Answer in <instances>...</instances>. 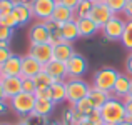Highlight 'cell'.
<instances>
[{
	"mask_svg": "<svg viewBox=\"0 0 132 125\" xmlns=\"http://www.w3.org/2000/svg\"><path fill=\"white\" fill-rule=\"evenodd\" d=\"M100 115H102V122L105 125H117L127 119L126 113V103L120 99H109L102 107H100Z\"/></svg>",
	"mask_w": 132,
	"mask_h": 125,
	"instance_id": "6da1fadb",
	"label": "cell"
},
{
	"mask_svg": "<svg viewBox=\"0 0 132 125\" xmlns=\"http://www.w3.org/2000/svg\"><path fill=\"white\" fill-rule=\"evenodd\" d=\"M65 92H67V102L74 105L79 100L89 97L90 85L80 77H67L65 78Z\"/></svg>",
	"mask_w": 132,
	"mask_h": 125,
	"instance_id": "7a4b0ae2",
	"label": "cell"
},
{
	"mask_svg": "<svg viewBox=\"0 0 132 125\" xmlns=\"http://www.w3.org/2000/svg\"><path fill=\"white\" fill-rule=\"evenodd\" d=\"M35 95L34 93H27L22 92L19 95H15L13 99L9 100L10 109L13 110L15 113H19L20 117H30L34 112V107H35Z\"/></svg>",
	"mask_w": 132,
	"mask_h": 125,
	"instance_id": "3957f363",
	"label": "cell"
},
{
	"mask_svg": "<svg viewBox=\"0 0 132 125\" xmlns=\"http://www.w3.org/2000/svg\"><path fill=\"white\" fill-rule=\"evenodd\" d=\"M117 77H119V72L112 67H104L100 70L95 72L94 75V83L92 85L95 88L102 90V92H112L114 88V83H116Z\"/></svg>",
	"mask_w": 132,
	"mask_h": 125,
	"instance_id": "277c9868",
	"label": "cell"
},
{
	"mask_svg": "<svg viewBox=\"0 0 132 125\" xmlns=\"http://www.w3.org/2000/svg\"><path fill=\"white\" fill-rule=\"evenodd\" d=\"M126 23H127V20L120 19L119 15H114L100 29V32H102V35L107 40H120L122 39V33H124V29H126Z\"/></svg>",
	"mask_w": 132,
	"mask_h": 125,
	"instance_id": "5b68a950",
	"label": "cell"
},
{
	"mask_svg": "<svg viewBox=\"0 0 132 125\" xmlns=\"http://www.w3.org/2000/svg\"><path fill=\"white\" fill-rule=\"evenodd\" d=\"M57 0H34L32 7V13L34 19H37L39 22H47L52 19V13L55 10Z\"/></svg>",
	"mask_w": 132,
	"mask_h": 125,
	"instance_id": "8992f818",
	"label": "cell"
},
{
	"mask_svg": "<svg viewBox=\"0 0 132 125\" xmlns=\"http://www.w3.org/2000/svg\"><path fill=\"white\" fill-rule=\"evenodd\" d=\"M65 65H67V77H82L89 68L87 58L84 55L77 53V52L69 58V62Z\"/></svg>",
	"mask_w": 132,
	"mask_h": 125,
	"instance_id": "52a82bcc",
	"label": "cell"
},
{
	"mask_svg": "<svg viewBox=\"0 0 132 125\" xmlns=\"http://www.w3.org/2000/svg\"><path fill=\"white\" fill-rule=\"evenodd\" d=\"M114 15H116V13H114L112 10L105 5V3H104V2H99V3H94L92 10H90V13H89V19H92L94 22H95L97 25L102 29V27L105 25V23L109 22Z\"/></svg>",
	"mask_w": 132,
	"mask_h": 125,
	"instance_id": "ba28073f",
	"label": "cell"
},
{
	"mask_svg": "<svg viewBox=\"0 0 132 125\" xmlns=\"http://www.w3.org/2000/svg\"><path fill=\"white\" fill-rule=\"evenodd\" d=\"M29 55H32L39 64L47 65L48 62L54 58V47H50L48 43H39V45H30Z\"/></svg>",
	"mask_w": 132,
	"mask_h": 125,
	"instance_id": "9c48e42d",
	"label": "cell"
},
{
	"mask_svg": "<svg viewBox=\"0 0 132 125\" xmlns=\"http://www.w3.org/2000/svg\"><path fill=\"white\" fill-rule=\"evenodd\" d=\"M48 39H50V32H48V29L45 27L44 22L34 23V25L29 29V40H30V45L47 43Z\"/></svg>",
	"mask_w": 132,
	"mask_h": 125,
	"instance_id": "30bf717a",
	"label": "cell"
},
{
	"mask_svg": "<svg viewBox=\"0 0 132 125\" xmlns=\"http://www.w3.org/2000/svg\"><path fill=\"white\" fill-rule=\"evenodd\" d=\"M44 68L42 64L35 60L32 55H22V74H20V78H34L40 70Z\"/></svg>",
	"mask_w": 132,
	"mask_h": 125,
	"instance_id": "8fae6325",
	"label": "cell"
},
{
	"mask_svg": "<svg viewBox=\"0 0 132 125\" xmlns=\"http://www.w3.org/2000/svg\"><path fill=\"white\" fill-rule=\"evenodd\" d=\"M22 74V57L17 53H12L10 58L2 65L3 77H20Z\"/></svg>",
	"mask_w": 132,
	"mask_h": 125,
	"instance_id": "7c38bea8",
	"label": "cell"
},
{
	"mask_svg": "<svg viewBox=\"0 0 132 125\" xmlns=\"http://www.w3.org/2000/svg\"><path fill=\"white\" fill-rule=\"evenodd\" d=\"M2 87H3V92L7 95V100L13 99L15 95L22 93V78L20 77H3L2 78Z\"/></svg>",
	"mask_w": 132,
	"mask_h": 125,
	"instance_id": "4fadbf2b",
	"label": "cell"
},
{
	"mask_svg": "<svg viewBox=\"0 0 132 125\" xmlns=\"http://www.w3.org/2000/svg\"><path fill=\"white\" fill-rule=\"evenodd\" d=\"M130 83H132V78L129 75H124V74H119L116 83H114V88H112V95L116 99H120L124 100L127 95H129V90H130Z\"/></svg>",
	"mask_w": 132,
	"mask_h": 125,
	"instance_id": "5bb4252c",
	"label": "cell"
},
{
	"mask_svg": "<svg viewBox=\"0 0 132 125\" xmlns=\"http://www.w3.org/2000/svg\"><path fill=\"white\" fill-rule=\"evenodd\" d=\"M75 53V48L72 45V42H60L59 45L54 47V60H59V62H64L67 64L69 58Z\"/></svg>",
	"mask_w": 132,
	"mask_h": 125,
	"instance_id": "9a60e30c",
	"label": "cell"
},
{
	"mask_svg": "<svg viewBox=\"0 0 132 125\" xmlns=\"http://www.w3.org/2000/svg\"><path fill=\"white\" fill-rule=\"evenodd\" d=\"M77 22V27H79V33L80 37H92L95 35L97 32H100V27L94 22L92 19L89 17H82V19H75Z\"/></svg>",
	"mask_w": 132,
	"mask_h": 125,
	"instance_id": "2e32d148",
	"label": "cell"
},
{
	"mask_svg": "<svg viewBox=\"0 0 132 125\" xmlns=\"http://www.w3.org/2000/svg\"><path fill=\"white\" fill-rule=\"evenodd\" d=\"M50 20H54V22L64 25V23L70 22V20H75V10H72V8H69V7H64V5H60V3H57Z\"/></svg>",
	"mask_w": 132,
	"mask_h": 125,
	"instance_id": "e0dca14e",
	"label": "cell"
},
{
	"mask_svg": "<svg viewBox=\"0 0 132 125\" xmlns=\"http://www.w3.org/2000/svg\"><path fill=\"white\" fill-rule=\"evenodd\" d=\"M44 68H45V72L54 78H59V80H65V78H67V65H65L64 62H59V60H54V58H52L47 65H44Z\"/></svg>",
	"mask_w": 132,
	"mask_h": 125,
	"instance_id": "ac0fdd59",
	"label": "cell"
},
{
	"mask_svg": "<svg viewBox=\"0 0 132 125\" xmlns=\"http://www.w3.org/2000/svg\"><path fill=\"white\" fill-rule=\"evenodd\" d=\"M54 107H55V103L50 99H37L34 112L30 117H48L54 112Z\"/></svg>",
	"mask_w": 132,
	"mask_h": 125,
	"instance_id": "d6986e66",
	"label": "cell"
},
{
	"mask_svg": "<svg viewBox=\"0 0 132 125\" xmlns=\"http://www.w3.org/2000/svg\"><path fill=\"white\" fill-rule=\"evenodd\" d=\"M112 97H114L112 92H102V90L95 88L94 85H90L89 99L92 100V103H94V107H95V109H100V107H102L109 99H112Z\"/></svg>",
	"mask_w": 132,
	"mask_h": 125,
	"instance_id": "ffe728a7",
	"label": "cell"
},
{
	"mask_svg": "<svg viewBox=\"0 0 132 125\" xmlns=\"http://www.w3.org/2000/svg\"><path fill=\"white\" fill-rule=\"evenodd\" d=\"M60 33H62V39L65 42H74V40H77L79 37H80L79 27H77V22H75V20H70V22L64 23V25L60 27Z\"/></svg>",
	"mask_w": 132,
	"mask_h": 125,
	"instance_id": "44dd1931",
	"label": "cell"
},
{
	"mask_svg": "<svg viewBox=\"0 0 132 125\" xmlns=\"http://www.w3.org/2000/svg\"><path fill=\"white\" fill-rule=\"evenodd\" d=\"M50 93H52V102L60 103L67 100V92H65V80H59L50 85Z\"/></svg>",
	"mask_w": 132,
	"mask_h": 125,
	"instance_id": "7402d4cb",
	"label": "cell"
},
{
	"mask_svg": "<svg viewBox=\"0 0 132 125\" xmlns=\"http://www.w3.org/2000/svg\"><path fill=\"white\" fill-rule=\"evenodd\" d=\"M13 12L19 15V20H20V25H27L30 20L34 19V13H32V7L30 5H23V3H19L17 2L15 5V10Z\"/></svg>",
	"mask_w": 132,
	"mask_h": 125,
	"instance_id": "603a6c76",
	"label": "cell"
},
{
	"mask_svg": "<svg viewBox=\"0 0 132 125\" xmlns=\"http://www.w3.org/2000/svg\"><path fill=\"white\" fill-rule=\"evenodd\" d=\"M72 109H74V112L80 113V115H84V117H89L90 113H92L94 110H95V107H94L92 100H90L89 97H85V99L79 100L77 103H74V105H72Z\"/></svg>",
	"mask_w": 132,
	"mask_h": 125,
	"instance_id": "cb8c5ba5",
	"label": "cell"
},
{
	"mask_svg": "<svg viewBox=\"0 0 132 125\" xmlns=\"http://www.w3.org/2000/svg\"><path fill=\"white\" fill-rule=\"evenodd\" d=\"M34 82H35V85H37V87H50L52 83L59 82V78L50 77V75L45 72V68H42V70H40L39 74L34 77Z\"/></svg>",
	"mask_w": 132,
	"mask_h": 125,
	"instance_id": "d4e9b609",
	"label": "cell"
},
{
	"mask_svg": "<svg viewBox=\"0 0 132 125\" xmlns=\"http://www.w3.org/2000/svg\"><path fill=\"white\" fill-rule=\"evenodd\" d=\"M94 7L92 0H80V3L75 8V19H82V17H89L90 10Z\"/></svg>",
	"mask_w": 132,
	"mask_h": 125,
	"instance_id": "484cf974",
	"label": "cell"
},
{
	"mask_svg": "<svg viewBox=\"0 0 132 125\" xmlns=\"http://www.w3.org/2000/svg\"><path fill=\"white\" fill-rule=\"evenodd\" d=\"M120 43L127 48V50L132 52V22L126 23V29H124L122 33V39H120Z\"/></svg>",
	"mask_w": 132,
	"mask_h": 125,
	"instance_id": "4316f807",
	"label": "cell"
},
{
	"mask_svg": "<svg viewBox=\"0 0 132 125\" xmlns=\"http://www.w3.org/2000/svg\"><path fill=\"white\" fill-rule=\"evenodd\" d=\"M127 2H129V0H104V3H105V5L109 7V8L112 10L116 15H117V13H122V12H124Z\"/></svg>",
	"mask_w": 132,
	"mask_h": 125,
	"instance_id": "83f0119b",
	"label": "cell"
},
{
	"mask_svg": "<svg viewBox=\"0 0 132 125\" xmlns=\"http://www.w3.org/2000/svg\"><path fill=\"white\" fill-rule=\"evenodd\" d=\"M15 5H17V0H0V19L12 13L15 10Z\"/></svg>",
	"mask_w": 132,
	"mask_h": 125,
	"instance_id": "f1b7e54d",
	"label": "cell"
},
{
	"mask_svg": "<svg viewBox=\"0 0 132 125\" xmlns=\"http://www.w3.org/2000/svg\"><path fill=\"white\" fill-rule=\"evenodd\" d=\"M0 20H2V22L5 23L7 27H10V29H15V27H20V20H19V15H17L15 12H12V13H9V15L2 17Z\"/></svg>",
	"mask_w": 132,
	"mask_h": 125,
	"instance_id": "f546056e",
	"label": "cell"
},
{
	"mask_svg": "<svg viewBox=\"0 0 132 125\" xmlns=\"http://www.w3.org/2000/svg\"><path fill=\"white\" fill-rule=\"evenodd\" d=\"M12 37H13V29L7 27L5 23L0 20V42L2 40H10Z\"/></svg>",
	"mask_w": 132,
	"mask_h": 125,
	"instance_id": "4dcf8cb0",
	"label": "cell"
},
{
	"mask_svg": "<svg viewBox=\"0 0 132 125\" xmlns=\"http://www.w3.org/2000/svg\"><path fill=\"white\" fill-rule=\"evenodd\" d=\"M35 99H50L52 100V93H50V87H37L34 92Z\"/></svg>",
	"mask_w": 132,
	"mask_h": 125,
	"instance_id": "1f68e13d",
	"label": "cell"
},
{
	"mask_svg": "<svg viewBox=\"0 0 132 125\" xmlns=\"http://www.w3.org/2000/svg\"><path fill=\"white\" fill-rule=\"evenodd\" d=\"M37 88L35 82H34V78H22V90L27 93H34Z\"/></svg>",
	"mask_w": 132,
	"mask_h": 125,
	"instance_id": "d6a6232c",
	"label": "cell"
},
{
	"mask_svg": "<svg viewBox=\"0 0 132 125\" xmlns=\"http://www.w3.org/2000/svg\"><path fill=\"white\" fill-rule=\"evenodd\" d=\"M74 122V110L69 109V110H64L62 112V123L64 125H72Z\"/></svg>",
	"mask_w": 132,
	"mask_h": 125,
	"instance_id": "836d02e7",
	"label": "cell"
},
{
	"mask_svg": "<svg viewBox=\"0 0 132 125\" xmlns=\"http://www.w3.org/2000/svg\"><path fill=\"white\" fill-rule=\"evenodd\" d=\"M89 120L92 122L94 125H102V115H100V109H95L92 113L89 115Z\"/></svg>",
	"mask_w": 132,
	"mask_h": 125,
	"instance_id": "e575fe53",
	"label": "cell"
},
{
	"mask_svg": "<svg viewBox=\"0 0 132 125\" xmlns=\"http://www.w3.org/2000/svg\"><path fill=\"white\" fill-rule=\"evenodd\" d=\"M10 55H12V50H10V48H0V68H2V65L10 58Z\"/></svg>",
	"mask_w": 132,
	"mask_h": 125,
	"instance_id": "d590c367",
	"label": "cell"
},
{
	"mask_svg": "<svg viewBox=\"0 0 132 125\" xmlns=\"http://www.w3.org/2000/svg\"><path fill=\"white\" fill-rule=\"evenodd\" d=\"M57 3H60V5H64V7H69V8H72V10H75V8H77V5L80 3V0H57Z\"/></svg>",
	"mask_w": 132,
	"mask_h": 125,
	"instance_id": "8d00e7d4",
	"label": "cell"
},
{
	"mask_svg": "<svg viewBox=\"0 0 132 125\" xmlns=\"http://www.w3.org/2000/svg\"><path fill=\"white\" fill-rule=\"evenodd\" d=\"M122 15L126 17L127 22H132V0H129V2H127V5H126V8H124Z\"/></svg>",
	"mask_w": 132,
	"mask_h": 125,
	"instance_id": "74e56055",
	"label": "cell"
},
{
	"mask_svg": "<svg viewBox=\"0 0 132 125\" xmlns=\"http://www.w3.org/2000/svg\"><path fill=\"white\" fill-rule=\"evenodd\" d=\"M124 103H126V113H127L126 120L132 122V99H124Z\"/></svg>",
	"mask_w": 132,
	"mask_h": 125,
	"instance_id": "f35d334b",
	"label": "cell"
},
{
	"mask_svg": "<svg viewBox=\"0 0 132 125\" xmlns=\"http://www.w3.org/2000/svg\"><path fill=\"white\" fill-rule=\"evenodd\" d=\"M45 23V27H47V29H48V32H55V30H59V29H60V23H57V22H54V20H47V22H44Z\"/></svg>",
	"mask_w": 132,
	"mask_h": 125,
	"instance_id": "ab89813d",
	"label": "cell"
},
{
	"mask_svg": "<svg viewBox=\"0 0 132 125\" xmlns=\"http://www.w3.org/2000/svg\"><path fill=\"white\" fill-rule=\"evenodd\" d=\"M126 72H127V75L132 78V52L129 53V57L126 58Z\"/></svg>",
	"mask_w": 132,
	"mask_h": 125,
	"instance_id": "60d3db41",
	"label": "cell"
},
{
	"mask_svg": "<svg viewBox=\"0 0 132 125\" xmlns=\"http://www.w3.org/2000/svg\"><path fill=\"white\" fill-rule=\"evenodd\" d=\"M72 125H94V123L89 120V117H84V119H80V120H75Z\"/></svg>",
	"mask_w": 132,
	"mask_h": 125,
	"instance_id": "b9f144b4",
	"label": "cell"
},
{
	"mask_svg": "<svg viewBox=\"0 0 132 125\" xmlns=\"http://www.w3.org/2000/svg\"><path fill=\"white\" fill-rule=\"evenodd\" d=\"M5 100H7V95H5V92H3L2 83H0V102H5Z\"/></svg>",
	"mask_w": 132,
	"mask_h": 125,
	"instance_id": "7bdbcfd3",
	"label": "cell"
},
{
	"mask_svg": "<svg viewBox=\"0 0 132 125\" xmlns=\"http://www.w3.org/2000/svg\"><path fill=\"white\" fill-rule=\"evenodd\" d=\"M0 48H10V40H2L0 42Z\"/></svg>",
	"mask_w": 132,
	"mask_h": 125,
	"instance_id": "ee69618b",
	"label": "cell"
},
{
	"mask_svg": "<svg viewBox=\"0 0 132 125\" xmlns=\"http://www.w3.org/2000/svg\"><path fill=\"white\" fill-rule=\"evenodd\" d=\"M19 3H23V5H32L34 3V0H17Z\"/></svg>",
	"mask_w": 132,
	"mask_h": 125,
	"instance_id": "f6af8a7d",
	"label": "cell"
},
{
	"mask_svg": "<svg viewBox=\"0 0 132 125\" xmlns=\"http://www.w3.org/2000/svg\"><path fill=\"white\" fill-rule=\"evenodd\" d=\"M7 110V103L5 102H0V113H3Z\"/></svg>",
	"mask_w": 132,
	"mask_h": 125,
	"instance_id": "bcb514c9",
	"label": "cell"
},
{
	"mask_svg": "<svg viewBox=\"0 0 132 125\" xmlns=\"http://www.w3.org/2000/svg\"><path fill=\"white\" fill-rule=\"evenodd\" d=\"M15 125H30L29 120H22V122H19V123H15Z\"/></svg>",
	"mask_w": 132,
	"mask_h": 125,
	"instance_id": "7dc6e473",
	"label": "cell"
},
{
	"mask_svg": "<svg viewBox=\"0 0 132 125\" xmlns=\"http://www.w3.org/2000/svg\"><path fill=\"white\" fill-rule=\"evenodd\" d=\"M117 125H132V122H129V120H124V122H120V123H117Z\"/></svg>",
	"mask_w": 132,
	"mask_h": 125,
	"instance_id": "c3c4849f",
	"label": "cell"
},
{
	"mask_svg": "<svg viewBox=\"0 0 132 125\" xmlns=\"http://www.w3.org/2000/svg\"><path fill=\"white\" fill-rule=\"evenodd\" d=\"M126 99H132V83H130V90H129V95H127Z\"/></svg>",
	"mask_w": 132,
	"mask_h": 125,
	"instance_id": "681fc988",
	"label": "cell"
},
{
	"mask_svg": "<svg viewBox=\"0 0 132 125\" xmlns=\"http://www.w3.org/2000/svg\"><path fill=\"white\" fill-rule=\"evenodd\" d=\"M2 78H3V75H2V68H0V82H2Z\"/></svg>",
	"mask_w": 132,
	"mask_h": 125,
	"instance_id": "f907efd6",
	"label": "cell"
},
{
	"mask_svg": "<svg viewBox=\"0 0 132 125\" xmlns=\"http://www.w3.org/2000/svg\"><path fill=\"white\" fill-rule=\"evenodd\" d=\"M94 3H99V2H104V0H92Z\"/></svg>",
	"mask_w": 132,
	"mask_h": 125,
	"instance_id": "816d5d0a",
	"label": "cell"
},
{
	"mask_svg": "<svg viewBox=\"0 0 132 125\" xmlns=\"http://www.w3.org/2000/svg\"><path fill=\"white\" fill-rule=\"evenodd\" d=\"M52 125H64L62 122H55V123H52Z\"/></svg>",
	"mask_w": 132,
	"mask_h": 125,
	"instance_id": "f5cc1de1",
	"label": "cell"
},
{
	"mask_svg": "<svg viewBox=\"0 0 132 125\" xmlns=\"http://www.w3.org/2000/svg\"><path fill=\"white\" fill-rule=\"evenodd\" d=\"M0 125H12V123H7V122H2Z\"/></svg>",
	"mask_w": 132,
	"mask_h": 125,
	"instance_id": "db71d44e",
	"label": "cell"
},
{
	"mask_svg": "<svg viewBox=\"0 0 132 125\" xmlns=\"http://www.w3.org/2000/svg\"><path fill=\"white\" fill-rule=\"evenodd\" d=\"M102 125H105V123H102Z\"/></svg>",
	"mask_w": 132,
	"mask_h": 125,
	"instance_id": "11a10c76",
	"label": "cell"
}]
</instances>
